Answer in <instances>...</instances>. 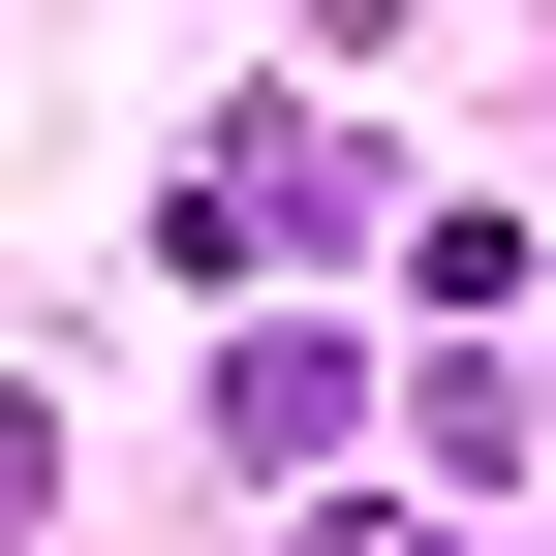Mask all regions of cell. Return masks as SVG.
Here are the masks:
<instances>
[{
  "instance_id": "6da1fadb",
  "label": "cell",
  "mask_w": 556,
  "mask_h": 556,
  "mask_svg": "<svg viewBox=\"0 0 556 556\" xmlns=\"http://www.w3.org/2000/svg\"><path fill=\"white\" fill-rule=\"evenodd\" d=\"M0 495H31V402H0Z\"/></svg>"
}]
</instances>
